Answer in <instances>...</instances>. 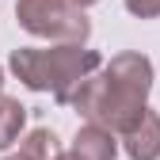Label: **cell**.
Returning a JSON list of instances; mask_svg holds the SVG:
<instances>
[{"instance_id": "obj_13", "label": "cell", "mask_w": 160, "mask_h": 160, "mask_svg": "<svg viewBox=\"0 0 160 160\" xmlns=\"http://www.w3.org/2000/svg\"><path fill=\"white\" fill-rule=\"evenodd\" d=\"M4 160H23V156H19V152H15V156H4Z\"/></svg>"}, {"instance_id": "obj_3", "label": "cell", "mask_w": 160, "mask_h": 160, "mask_svg": "<svg viewBox=\"0 0 160 160\" xmlns=\"http://www.w3.org/2000/svg\"><path fill=\"white\" fill-rule=\"evenodd\" d=\"M15 23L53 46H88L92 19L72 0H15Z\"/></svg>"}, {"instance_id": "obj_9", "label": "cell", "mask_w": 160, "mask_h": 160, "mask_svg": "<svg viewBox=\"0 0 160 160\" xmlns=\"http://www.w3.org/2000/svg\"><path fill=\"white\" fill-rule=\"evenodd\" d=\"M126 12L137 15V19H156L160 15V0H122Z\"/></svg>"}, {"instance_id": "obj_12", "label": "cell", "mask_w": 160, "mask_h": 160, "mask_svg": "<svg viewBox=\"0 0 160 160\" xmlns=\"http://www.w3.org/2000/svg\"><path fill=\"white\" fill-rule=\"evenodd\" d=\"M0 88H4V69H0ZM0 95H4V92H0Z\"/></svg>"}, {"instance_id": "obj_4", "label": "cell", "mask_w": 160, "mask_h": 160, "mask_svg": "<svg viewBox=\"0 0 160 160\" xmlns=\"http://www.w3.org/2000/svg\"><path fill=\"white\" fill-rule=\"evenodd\" d=\"M103 69L118 80V84H126V88L141 92V95L149 99V92H152V61H149L145 53H137V50H122V53H114Z\"/></svg>"}, {"instance_id": "obj_8", "label": "cell", "mask_w": 160, "mask_h": 160, "mask_svg": "<svg viewBox=\"0 0 160 160\" xmlns=\"http://www.w3.org/2000/svg\"><path fill=\"white\" fill-rule=\"evenodd\" d=\"M23 126H27V107L12 95H0V149L15 145Z\"/></svg>"}, {"instance_id": "obj_2", "label": "cell", "mask_w": 160, "mask_h": 160, "mask_svg": "<svg viewBox=\"0 0 160 160\" xmlns=\"http://www.w3.org/2000/svg\"><path fill=\"white\" fill-rule=\"evenodd\" d=\"M72 107H76V114L84 118V122H92L99 130H111L114 137H122L137 118L149 111L145 107V95L133 92V88H126V84H118L107 69H99L95 76L84 80V88L76 92Z\"/></svg>"}, {"instance_id": "obj_11", "label": "cell", "mask_w": 160, "mask_h": 160, "mask_svg": "<svg viewBox=\"0 0 160 160\" xmlns=\"http://www.w3.org/2000/svg\"><path fill=\"white\" fill-rule=\"evenodd\" d=\"M57 160H76V156H72V152H61V156H57Z\"/></svg>"}, {"instance_id": "obj_6", "label": "cell", "mask_w": 160, "mask_h": 160, "mask_svg": "<svg viewBox=\"0 0 160 160\" xmlns=\"http://www.w3.org/2000/svg\"><path fill=\"white\" fill-rule=\"evenodd\" d=\"M76 160H114L118 156V141L111 130H99L92 122H84L76 133H72V149H69Z\"/></svg>"}, {"instance_id": "obj_10", "label": "cell", "mask_w": 160, "mask_h": 160, "mask_svg": "<svg viewBox=\"0 0 160 160\" xmlns=\"http://www.w3.org/2000/svg\"><path fill=\"white\" fill-rule=\"evenodd\" d=\"M76 8H92V4H99V0H72Z\"/></svg>"}, {"instance_id": "obj_1", "label": "cell", "mask_w": 160, "mask_h": 160, "mask_svg": "<svg viewBox=\"0 0 160 160\" xmlns=\"http://www.w3.org/2000/svg\"><path fill=\"white\" fill-rule=\"evenodd\" d=\"M8 65L23 88L50 92L53 103L72 107L84 80L103 69V57L88 46H19L12 50Z\"/></svg>"}, {"instance_id": "obj_5", "label": "cell", "mask_w": 160, "mask_h": 160, "mask_svg": "<svg viewBox=\"0 0 160 160\" xmlns=\"http://www.w3.org/2000/svg\"><path fill=\"white\" fill-rule=\"evenodd\" d=\"M122 149L130 160H156L160 156V114L156 111H145L122 133Z\"/></svg>"}, {"instance_id": "obj_7", "label": "cell", "mask_w": 160, "mask_h": 160, "mask_svg": "<svg viewBox=\"0 0 160 160\" xmlns=\"http://www.w3.org/2000/svg\"><path fill=\"white\" fill-rule=\"evenodd\" d=\"M61 152H65V149H61V141H57V133H53L50 126L27 130L23 141H19V156H23V160H57Z\"/></svg>"}]
</instances>
